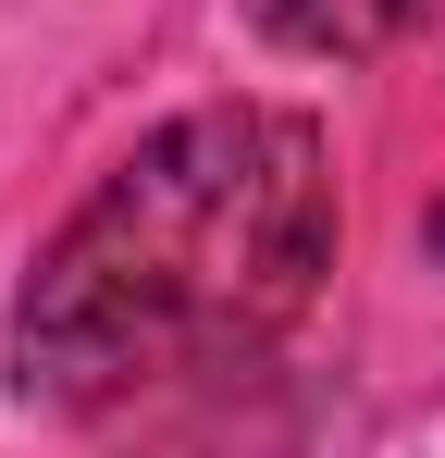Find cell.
<instances>
[{
    "instance_id": "obj_2",
    "label": "cell",
    "mask_w": 445,
    "mask_h": 458,
    "mask_svg": "<svg viewBox=\"0 0 445 458\" xmlns=\"http://www.w3.org/2000/svg\"><path fill=\"white\" fill-rule=\"evenodd\" d=\"M433 248H445V211H433Z\"/></svg>"
},
{
    "instance_id": "obj_1",
    "label": "cell",
    "mask_w": 445,
    "mask_h": 458,
    "mask_svg": "<svg viewBox=\"0 0 445 458\" xmlns=\"http://www.w3.org/2000/svg\"><path fill=\"white\" fill-rule=\"evenodd\" d=\"M334 273V149L309 112L211 99L112 161L13 298L25 409H137L161 384L248 372Z\"/></svg>"
}]
</instances>
